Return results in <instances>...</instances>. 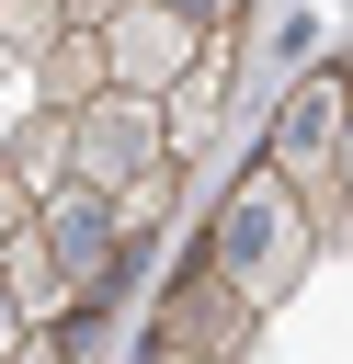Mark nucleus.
<instances>
[{"mask_svg":"<svg viewBox=\"0 0 353 364\" xmlns=\"http://www.w3.org/2000/svg\"><path fill=\"white\" fill-rule=\"evenodd\" d=\"M0 159H11V171H23V182H34V205H46V193H68V182H80V148H68V114H34V125H23V136H11V148H0Z\"/></svg>","mask_w":353,"mask_h":364,"instance_id":"9d476101","label":"nucleus"},{"mask_svg":"<svg viewBox=\"0 0 353 364\" xmlns=\"http://www.w3.org/2000/svg\"><path fill=\"white\" fill-rule=\"evenodd\" d=\"M0 284H11V307H23L34 330H68V318H80V296H68L57 250H46V228H23V239L0 250Z\"/></svg>","mask_w":353,"mask_h":364,"instance_id":"1a4fd4ad","label":"nucleus"},{"mask_svg":"<svg viewBox=\"0 0 353 364\" xmlns=\"http://www.w3.org/2000/svg\"><path fill=\"white\" fill-rule=\"evenodd\" d=\"M23 228H34V182H23V171H11V159H0V250H11V239H23Z\"/></svg>","mask_w":353,"mask_h":364,"instance_id":"ddd939ff","label":"nucleus"},{"mask_svg":"<svg viewBox=\"0 0 353 364\" xmlns=\"http://www.w3.org/2000/svg\"><path fill=\"white\" fill-rule=\"evenodd\" d=\"M342 136H353V80H342V68H307V80L285 91L273 136H262V159L319 205V228H353V216H342Z\"/></svg>","mask_w":353,"mask_h":364,"instance_id":"f03ea898","label":"nucleus"},{"mask_svg":"<svg viewBox=\"0 0 353 364\" xmlns=\"http://www.w3.org/2000/svg\"><path fill=\"white\" fill-rule=\"evenodd\" d=\"M148 364H194V353H148Z\"/></svg>","mask_w":353,"mask_h":364,"instance_id":"2eb2a0df","label":"nucleus"},{"mask_svg":"<svg viewBox=\"0 0 353 364\" xmlns=\"http://www.w3.org/2000/svg\"><path fill=\"white\" fill-rule=\"evenodd\" d=\"M57 34H68V0H0V68H46Z\"/></svg>","mask_w":353,"mask_h":364,"instance_id":"9b49d317","label":"nucleus"},{"mask_svg":"<svg viewBox=\"0 0 353 364\" xmlns=\"http://www.w3.org/2000/svg\"><path fill=\"white\" fill-rule=\"evenodd\" d=\"M205 34H216V23H194L182 0H137V11L102 34V57H114V91H148V102H171V91L194 80Z\"/></svg>","mask_w":353,"mask_h":364,"instance_id":"39448f33","label":"nucleus"},{"mask_svg":"<svg viewBox=\"0 0 353 364\" xmlns=\"http://www.w3.org/2000/svg\"><path fill=\"white\" fill-rule=\"evenodd\" d=\"M319 239H330V228H319V205H307V193H296V182L273 171V159H251V171L228 182L216 228H205V262H216V273H228V284H239V296H251V307L273 318V307H285V296L307 284Z\"/></svg>","mask_w":353,"mask_h":364,"instance_id":"f257e3e1","label":"nucleus"},{"mask_svg":"<svg viewBox=\"0 0 353 364\" xmlns=\"http://www.w3.org/2000/svg\"><path fill=\"white\" fill-rule=\"evenodd\" d=\"M171 205H182V171H148V182H125V193H114V228H125V250H137V239H159V228H171Z\"/></svg>","mask_w":353,"mask_h":364,"instance_id":"f8f14e48","label":"nucleus"},{"mask_svg":"<svg viewBox=\"0 0 353 364\" xmlns=\"http://www.w3.org/2000/svg\"><path fill=\"white\" fill-rule=\"evenodd\" d=\"M228 68H239V23H216V34H205V57H194V80L159 102V114H171V159H182V171L205 159V136H216V114H228Z\"/></svg>","mask_w":353,"mask_h":364,"instance_id":"0eeeda50","label":"nucleus"},{"mask_svg":"<svg viewBox=\"0 0 353 364\" xmlns=\"http://www.w3.org/2000/svg\"><path fill=\"white\" fill-rule=\"evenodd\" d=\"M34 228H46L57 273H68V296H80V307H102V296H114V273H125V228H114V193L68 182V193H46V205H34Z\"/></svg>","mask_w":353,"mask_h":364,"instance_id":"423d86ee","label":"nucleus"},{"mask_svg":"<svg viewBox=\"0 0 353 364\" xmlns=\"http://www.w3.org/2000/svg\"><path fill=\"white\" fill-rule=\"evenodd\" d=\"M251 330H262V307L194 250L182 273H171V296H159V330H148V353H194V364H239L251 353Z\"/></svg>","mask_w":353,"mask_h":364,"instance_id":"20e7f679","label":"nucleus"},{"mask_svg":"<svg viewBox=\"0 0 353 364\" xmlns=\"http://www.w3.org/2000/svg\"><path fill=\"white\" fill-rule=\"evenodd\" d=\"M68 148H80V182H91V193H125V182H148V171H182V159H171V114H159L148 91H102L91 114H68Z\"/></svg>","mask_w":353,"mask_h":364,"instance_id":"7ed1b4c3","label":"nucleus"},{"mask_svg":"<svg viewBox=\"0 0 353 364\" xmlns=\"http://www.w3.org/2000/svg\"><path fill=\"white\" fill-rule=\"evenodd\" d=\"M342 216H353V136H342Z\"/></svg>","mask_w":353,"mask_h":364,"instance_id":"4468645a","label":"nucleus"},{"mask_svg":"<svg viewBox=\"0 0 353 364\" xmlns=\"http://www.w3.org/2000/svg\"><path fill=\"white\" fill-rule=\"evenodd\" d=\"M102 91H114L102 34H57V46H46V68H34V114H91Z\"/></svg>","mask_w":353,"mask_h":364,"instance_id":"6e6552de","label":"nucleus"}]
</instances>
